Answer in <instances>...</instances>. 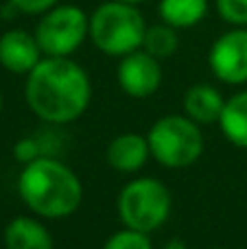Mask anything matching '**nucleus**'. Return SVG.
<instances>
[{"label":"nucleus","mask_w":247,"mask_h":249,"mask_svg":"<svg viewBox=\"0 0 247 249\" xmlns=\"http://www.w3.org/2000/svg\"><path fill=\"white\" fill-rule=\"evenodd\" d=\"M24 96L42 121L66 124L86 114L92 83L86 70L70 57H44L26 74Z\"/></svg>","instance_id":"obj_1"},{"label":"nucleus","mask_w":247,"mask_h":249,"mask_svg":"<svg viewBox=\"0 0 247 249\" xmlns=\"http://www.w3.org/2000/svg\"><path fill=\"white\" fill-rule=\"evenodd\" d=\"M18 193L29 210L44 219L70 216L83 199L79 177L53 158H37L24 164L18 177Z\"/></svg>","instance_id":"obj_2"},{"label":"nucleus","mask_w":247,"mask_h":249,"mask_svg":"<svg viewBox=\"0 0 247 249\" xmlns=\"http://www.w3.org/2000/svg\"><path fill=\"white\" fill-rule=\"evenodd\" d=\"M142 13L136 4L112 0L105 2L90 16V37L101 53L112 57H125L142 48L144 39Z\"/></svg>","instance_id":"obj_3"},{"label":"nucleus","mask_w":247,"mask_h":249,"mask_svg":"<svg viewBox=\"0 0 247 249\" xmlns=\"http://www.w3.org/2000/svg\"><path fill=\"white\" fill-rule=\"evenodd\" d=\"M171 193L156 177H138L121 190L116 210L123 225L138 232H156L171 214Z\"/></svg>","instance_id":"obj_4"},{"label":"nucleus","mask_w":247,"mask_h":249,"mask_svg":"<svg viewBox=\"0 0 247 249\" xmlns=\"http://www.w3.org/2000/svg\"><path fill=\"white\" fill-rule=\"evenodd\" d=\"M149 151L153 160L166 168H186L199 160L204 151V136L193 118L164 116L149 129Z\"/></svg>","instance_id":"obj_5"},{"label":"nucleus","mask_w":247,"mask_h":249,"mask_svg":"<svg viewBox=\"0 0 247 249\" xmlns=\"http://www.w3.org/2000/svg\"><path fill=\"white\" fill-rule=\"evenodd\" d=\"M88 35L90 20L77 4H55L35 29V39L46 57H70Z\"/></svg>","instance_id":"obj_6"},{"label":"nucleus","mask_w":247,"mask_h":249,"mask_svg":"<svg viewBox=\"0 0 247 249\" xmlns=\"http://www.w3.org/2000/svg\"><path fill=\"white\" fill-rule=\"evenodd\" d=\"M210 70L228 86L247 83V29L239 26L223 33L208 53Z\"/></svg>","instance_id":"obj_7"},{"label":"nucleus","mask_w":247,"mask_h":249,"mask_svg":"<svg viewBox=\"0 0 247 249\" xmlns=\"http://www.w3.org/2000/svg\"><path fill=\"white\" fill-rule=\"evenodd\" d=\"M116 77L123 92H127L134 99H147L153 92H158L162 83L160 59L138 48L121 59Z\"/></svg>","instance_id":"obj_8"},{"label":"nucleus","mask_w":247,"mask_h":249,"mask_svg":"<svg viewBox=\"0 0 247 249\" xmlns=\"http://www.w3.org/2000/svg\"><path fill=\"white\" fill-rule=\"evenodd\" d=\"M42 59V48H39L35 35L26 31L13 29L0 37V64L16 74H29Z\"/></svg>","instance_id":"obj_9"},{"label":"nucleus","mask_w":247,"mask_h":249,"mask_svg":"<svg viewBox=\"0 0 247 249\" xmlns=\"http://www.w3.org/2000/svg\"><path fill=\"white\" fill-rule=\"evenodd\" d=\"M147 138L138 133H121L107 146V164L118 173H136L144 166L149 160Z\"/></svg>","instance_id":"obj_10"},{"label":"nucleus","mask_w":247,"mask_h":249,"mask_svg":"<svg viewBox=\"0 0 247 249\" xmlns=\"http://www.w3.org/2000/svg\"><path fill=\"white\" fill-rule=\"evenodd\" d=\"M7 249H55L53 236L39 221L31 216H16L4 228Z\"/></svg>","instance_id":"obj_11"},{"label":"nucleus","mask_w":247,"mask_h":249,"mask_svg":"<svg viewBox=\"0 0 247 249\" xmlns=\"http://www.w3.org/2000/svg\"><path fill=\"white\" fill-rule=\"evenodd\" d=\"M223 107L226 99L212 86H193L184 94V112L195 123H219Z\"/></svg>","instance_id":"obj_12"},{"label":"nucleus","mask_w":247,"mask_h":249,"mask_svg":"<svg viewBox=\"0 0 247 249\" xmlns=\"http://www.w3.org/2000/svg\"><path fill=\"white\" fill-rule=\"evenodd\" d=\"M219 124H221L223 136L232 144L247 149V90L226 101Z\"/></svg>","instance_id":"obj_13"},{"label":"nucleus","mask_w":247,"mask_h":249,"mask_svg":"<svg viewBox=\"0 0 247 249\" xmlns=\"http://www.w3.org/2000/svg\"><path fill=\"white\" fill-rule=\"evenodd\" d=\"M208 13V0H160L162 22L173 29H191Z\"/></svg>","instance_id":"obj_14"},{"label":"nucleus","mask_w":247,"mask_h":249,"mask_svg":"<svg viewBox=\"0 0 247 249\" xmlns=\"http://www.w3.org/2000/svg\"><path fill=\"white\" fill-rule=\"evenodd\" d=\"M177 46H179L177 29H173L166 22L147 26L142 39V51H147L149 55H153L156 59H166V57H171L177 51Z\"/></svg>","instance_id":"obj_15"},{"label":"nucleus","mask_w":247,"mask_h":249,"mask_svg":"<svg viewBox=\"0 0 247 249\" xmlns=\"http://www.w3.org/2000/svg\"><path fill=\"white\" fill-rule=\"evenodd\" d=\"M103 249H153V243L147 232H138V230L125 228L121 232H114L112 236L105 241Z\"/></svg>","instance_id":"obj_16"},{"label":"nucleus","mask_w":247,"mask_h":249,"mask_svg":"<svg viewBox=\"0 0 247 249\" xmlns=\"http://www.w3.org/2000/svg\"><path fill=\"white\" fill-rule=\"evenodd\" d=\"M217 11L234 26H247V0H217Z\"/></svg>","instance_id":"obj_17"},{"label":"nucleus","mask_w":247,"mask_h":249,"mask_svg":"<svg viewBox=\"0 0 247 249\" xmlns=\"http://www.w3.org/2000/svg\"><path fill=\"white\" fill-rule=\"evenodd\" d=\"M39 151L42 149H39V142L35 140V138H22V140H18L16 146H13V158L20 164H29V162H33V160L42 158Z\"/></svg>","instance_id":"obj_18"},{"label":"nucleus","mask_w":247,"mask_h":249,"mask_svg":"<svg viewBox=\"0 0 247 249\" xmlns=\"http://www.w3.org/2000/svg\"><path fill=\"white\" fill-rule=\"evenodd\" d=\"M11 7L16 11L29 13V16H35V13H46L55 7L59 0H9Z\"/></svg>","instance_id":"obj_19"},{"label":"nucleus","mask_w":247,"mask_h":249,"mask_svg":"<svg viewBox=\"0 0 247 249\" xmlns=\"http://www.w3.org/2000/svg\"><path fill=\"white\" fill-rule=\"evenodd\" d=\"M162 249H186V245H184L179 238H173V241H169Z\"/></svg>","instance_id":"obj_20"},{"label":"nucleus","mask_w":247,"mask_h":249,"mask_svg":"<svg viewBox=\"0 0 247 249\" xmlns=\"http://www.w3.org/2000/svg\"><path fill=\"white\" fill-rule=\"evenodd\" d=\"M123 2H131V4H138V2H142V0H123Z\"/></svg>","instance_id":"obj_21"},{"label":"nucleus","mask_w":247,"mask_h":249,"mask_svg":"<svg viewBox=\"0 0 247 249\" xmlns=\"http://www.w3.org/2000/svg\"><path fill=\"white\" fill-rule=\"evenodd\" d=\"M0 109H2V96H0Z\"/></svg>","instance_id":"obj_22"},{"label":"nucleus","mask_w":247,"mask_h":249,"mask_svg":"<svg viewBox=\"0 0 247 249\" xmlns=\"http://www.w3.org/2000/svg\"><path fill=\"white\" fill-rule=\"evenodd\" d=\"M214 249H226V247H214Z\"/></svg>","instance_id":"obj_23"}]
</instances>
